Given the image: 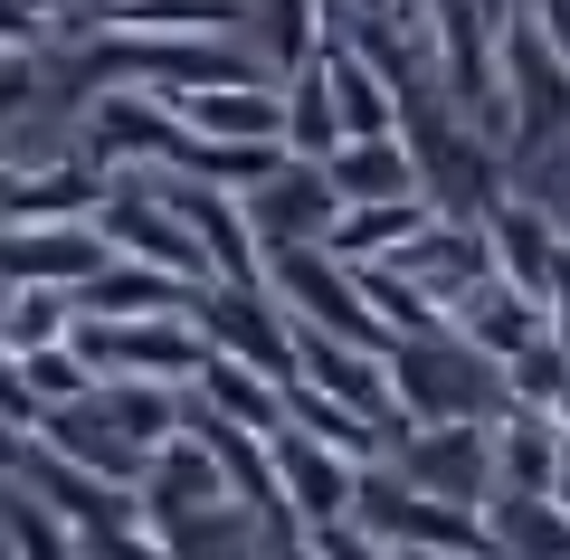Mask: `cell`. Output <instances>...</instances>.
<instances>
[{"label":"cell","instance_id":"1f68e13d","mask_svg":"<svg viewBox=\"0 0 570 560\" xmlns=\"http://www.w3.org/2000/svg\"><path fill=\"white\" fill-rule=\"evenodd\" d=\"M551 342H561V352H570V304H561V314H551Z\"/></svg>","mask_w":570,"mask_h":560},{"label":"cell","instance_id":"83f0119b","mask_svg":"<svg viewBox=\"0 0 570 560\" xmlns=\"http://www.w3.org/2000/svg\"><path fill=\"white\" fill-rule=\"evenodd\" d=\"M10 381H20L29 400H48V409H67V400H86V390H105V381H96V361H86L77 342H48V352H20V361H10Z\"/></svg>","mask_w":570,"mask_h":560},{"label":"cell","instance_id":"ba28073f","mask_svg":"<svg viewBox=\"0 0 570 560\" xmlns=\"http://www.w3.org/2000/svg\"><path fill=\"white\" fill-rule=\"evenodd\" d=\"M266 285L285 295L295 323L343 333V342H381L390 352V323H381V304L362 295V266L352 257H333V247H276V257H266Z\"/></svg>","mask_w":570,"mask_h":560},{"label":"cell","instance_id":"52a82bcc","mask_svg":"<svg viewBox=\"0 0 570 560\" xmlns=\"http://www.w3.org/2000/svg\"><path fill=\"white\" fill-rule=\"evenodd\" d=\"M200 333H209V352H228V361H247V371H266V381H305V333H295V314H285V295L276 285H200Z\"/></svg>","mask_w":570,"mask_h":560},{"label":"cell","instance_id":"30bf717a","mask_svg":"<svg viewBox=\"0 0 570 560\" xmlns=\"http://www.w3.org/2000/svg\"><path fill=\"white\" fill-rule=\"evenodd\" d=\"M570 134V67L561 48L532 29V10H513L504 20V153H542V143Z\"/></svg>","mask_w":570,"mask_h":560},{"label":"cell","instance_id":"7c38bea8","mask_svg":"<svg viewBox=\"0 0 570 560\" xmlns=\"http://www.w3.org/2000/svg\"><path fill=\"white\" fill-rule=\"evenodd\" d=\"M142 503H153V532H181V522H209V513H247L238 503V475H228V456L219 446H200L181 428V438L153 456V475H142Z\"/></svg>","mask_w":570,"mask_h":560},{"label":"cell","instance_id":"603a6c76","mask_svg":"<svg viewBox=\"0 0 570 560\" xmlns=\"http://www.w3.org/2000/svg\"><path fill=\"white\" fill-rule=\"evenodd\" d=\"M494 560H570V503L561 494H494Z\"/></svg>","mask_w":570,"mask_h":560},{"label":"cell","instance_id":"277c9868","mask_svg":"<svg viewBox=\"0 0 570 560\" xmlns=\"http://www.w3.org/2000/svg\"><path fill=\"white\" fill-rule=\"evenodd\" d=\"M77 352L96 361V381H171V390H190L209 371L200 314H134V323L77 314Z\"/></svg>","mask_w":570,"mask_h":560},{"label":"cell","instance_id":"f546056e","mask_svg":"<svg viewBox=\"0 0 570 560\" xmlns=\"http://www.w3.org/2000/svg\"><path fill=\"white\" fill-rule=\"evenodd\" d=\"M532 10V29H542L551 48H561V67H570V0H523Z\"/></svg>","mask_w":570,"mask_h":560},{"label":"cell","instance_id":"9c48e42d","mask_svg":"<svg viewBox=\"0 0 570 560\" xmlns=\"http://www.w3.org/2000/svg\"><path fill=\"white\" fill-rule=\"evenodd\" d=\"M390 475H409L419 494L448 503H494L504 475H494V419H419L390 438Z\"/></svg>","mask_w":570,"mask_h":560},{"label":"cell","instance_id":"5bb4252c","mask_svg":"<svg viewBox=\"0 0 570 560\" xmlns=\"http://www.w3.org/2000/svg\"><path fill=\"white\" fill-rule=\"evenodd\" d=\"M105 190H115V161L105 153H48L10 171V228H58V219H96Z\"/></svg>","mask_w":570,"mask_h":560},{"label":"cell","instance_id":"d6986e66","mask_svg":"<svg viewBox=\"0 0 570 560\" xmlns=\"http://www.w3.org/2000/svg\"><path fill=\"white\" fill-rule=\"evenodd\" d=\"M438 219H448V209L428 200V190H409V200H362V209H343V228H333V257L381 266V257H400V247H419Z\"/></svg>","mask_w":570,"mask_h":560},{"label":"cell","instance_id":"6da1fadb","mask_svg":"<svg viewBox=\"0 0 570 560\" xmlns=\"http://www.w3.org/2000/svg\"><path fill=\"white\" fill-rule=\"evenodd\" d=\"M400 134H409V153H419L428 200L448 209V219H485L494 200H513V190H504L513 153L448 96V86H419V96H409V115H400Z\"/></svg>","mask_w":570,"mask_h":560},{"label":"cell","instance_id":"7402d4cb","mask_svg":"<svg viewBox=\"0 0 570 560\" xmlns=\"http://www.w3.org/2000/svg\"><path fill=\"white\" fill-rule=\"evenodd\" d=\"M561 428H551V409H504L494 419V475H504V494H551L561 484Z\"/></svg>","mask_w":570,"mask_h":560},{"label":"cell","instance_id":"cb8c5ba5","mask_svg":"<svg viewBox=\"0 0 570 560\" xmlns=\"http://www.w3.org/2000/svg\"><path fill=\"white\" fill-rule=\"evenodd\" d=\"M190 390H200L219 419L257 428V438H285V428H295V419H285V381H266V371H247V361H228V352H209V371Z\"/></svg>","mask_w":570,"mask_h":560},{"label":"cell","instance_id":"e0dca14e","mask_svg":"<svg viewBox=\"0 0 570 560\" xmlns=\"http://www.w3.org/2000/svg\"><path fill=\"white\" fill-rule=\"evenodd\" d=\"M115 247L96 219H58V228H10V285H67L86 295V276H105Z\"/></svg>","mask_w":570,"mask_h":560},{"label":"cell","instance_id":"836d02e7","mask_svg":"<svg viewBox=\"0 0 570 560\" xmlns=\"http://www.w3.org/2000/svg\"><path fill=\"white\" fill-rule=\"evenodd\" d=\"M551 494H561V503H570V446H561V484H551Z\"/></svg>","mask_w":570,"mask_h":560},{"label":"cell","instance_id":"ac0fdd59","mask_svg":"<svg viewBox=\"0 0 570 560\" xmlns=\"http://www.w3.org/2000/svg\"><path fill=\"white\" fill-rule=\"evenodd\" d=\"M333 171V190H343V209H362V200H409V190H428L419 180V153H409V134H352L343 153L324 161Z\"/></svg>","mask_w":570,"mask_h":560},{"label":"cell","instance_id":"8fae6325","mask_svg":"<svg viewBox=\"0 0 570 560\" xmlns=\"http://www.w3.org/2000/svg\"><path fill=\"white\" fill-rule=\"evenodd\" d=\"M238 200H247V228L266 238V257L276 247H333V228H343V190H333L324 161H285Z\"/></svg>","mask_w":570,"mask_h":560},{"label":"cell","instance_id":"d6a6232c","mask_svg":"<svg viewBox=\"0 0 570 560\" xmlns=\"http://www.w3.org/2000/svg\"><path fill=\"white\" fill-rule=\"evenodd\" d=\"M276 560H314V551H305V541H276Z\"/></svg>","mask_w":570,"mask_h":560},{"label":"cell","instance_id":"f1b7e54d","mask_svg":"<svg viewBox=\"0 0 570 560\" xmlns=\"http://www.w3.org/2000/svg\"><path fill=\"white\" fill-rule=\"evenodd\" d=\"M561 381H570V352H561V342H532L523 361H504V400L513 409H551V390H561Z\"/></svg>","mask_w":570,"mask_h":560},{"label":"cell","instance_id":"7a4b0ae2","mask_svg":"<svg viewBox=\"0 0 570 560\" xmlns=\"http://www.w3.org/2000/svg\"><path fill=\"white\" fill-rule=\"evenodd\" d=\"M96 86H153V96H200V86H238V77H266L257 58L238 48V29H105L86 48Z\"/></svg>","mask_w":570,"mask_h":560},{"label":"cell","instance_id":"5b68a950","mask_svg":"<svg viewBox=\"0 0 570 560\" xmlns=\"http://www.w3.org/2000/svg\"><path fill=\"white\" fill-rule=\"evenodd\" d=\"M86 153H105L115 171H190L200 134L181 124V105L153 86H96L86 96Z\"/></svg>","mask_w":570,"mask_h":560},{"label":"cell","instance_id":"4dcf8cb0","mask_svg":"<svg viewBox=\"0 0 570 560\" xmlns=\"http://www.w3.org/2000/svg\"><path fill=\"white\" fill-rule=\"evenodd\" d=\"M551 428H561V438H570V381L551 390Z\"/></svg>","mask_w":570,"mask_h":560},{"label":"cell","instance_id":"3957f363","mask_svg":"<svg viewBox=\"0 0 570 560\" xmlns=\"http://www.w3.org/2000/svg\"><path fill=\"white\" fill-rule=\"evenodd\" d=\"M390 381L409 419H504V361H485L466 333H400L390 342Z\"/></svg>","mask_w":570,"mask_h":560},{"label":"cell","instance_id":"ffe728a7","mask_svg":"<svg viewBox=\"0 0 570 560\" xmlns=\"http://www.w3.org/2000/svg\"><path fill=\"white\" fill-rule=\"evenodd\" d=\"M86 314H115V323H134V314H190L200 304V285L190 276H171V266H142V257H115L105 276H86Z\"/></svg>","mask_w":570,"mask_h":560},{"label":"cell","instance_id":"44dd1931","mask_svg":"<svg viewBox=\"0 0 570 560\" xmlns=\"http://www.w3.org/2000/svg\"><path fill=\"white\" fill-rule=\"evenodd\" d=\"M561 238H570V228H551L532 200H494V209H485L494 276H513L523 295H542V285H551V257H561Z\"/></svg>","mask_w":570,"mask_h":560},{"label":"cell","instance_id":"9a60e30c","mask_svg":"<svg viewBox=\"0 0 570 560\" xmlns=\"http://www.w3.org/2000/svg\"><path fill=\"white\" fill-rule=\"evenodd\" d=\"M276 475H285V503H295V522H352L362 513V484H371V465L362 456H343V446H324V438H305V428H285L276 438Z\"/></svg>","mask_w":570,"mask_h":560},{"label":"cell","instance_id":"484cf974","mask_svg":"<svg viewBox=\"0 0 570 560\" xmlns=\"http://www.w3.org/2000/svg\"><path fill=\"white\" fill-rule=\"evenodd\" d=\"M10 560H86L77 522H67L39 484H10Z\"/></svg>","mask_w":570,"mask_h":560},{"label":"cell","instance_id":"2e32d148","mask_svg":"<svg viewBox=\"0 0 570 560\" xmlns=\"http://www.w3.org/2000/svg\"><path fill=\"white\" fill-rule=\"evenodd\" d=\"M456 333H466L485 361H523L532 342H551V304L523 295L513 276H485V285H466V295H456Z\"/></svg>","mask_w":570,"mask_h":560},{"label":"cell","instance_id":"8992f818","mask_svg":"<svg viewBox=\"0 0 570 560\" xmlns=\"http://www.w3.org/2000/svg\"><path fill=\"white\" fill-rule=\"evenodd\" d=\"M362 522L390 541V551H448V560H494V522L485 503H448V494H419L409 475H381L371 465L362 484Z\"/></svg>","mask_w":570,"mask_h":560},{"label":"cell","instance_id":"d4e9b609","mask_svg":"<svg viewBox=\"0 0 570 560\" xmlns=\"http://www.w3.org/2000/svg\"><path fill=\"white\" fill-rule=\"evenodd\" d=\"M285 153L295 161H333L343 153V105H333V67H295L285 77Z\"/></svg>","mask_w":570,"mask_h":560},{"label":"cell","instance_id":"4fadbf2b","mask_svg":"<svg viewBox=\"0 0 570 560\" xmlns=\"http://www.w3.org/2000/svg\"><path fill=\"white\" fill-rule=\"evenodd\" d=\"M39 438L58 446L67 465H86V475H105V484H134V494H142V475H153V446H142L134 428L115 419V400H105V390H86V400L48 409Z\"/></svg>","mask_w":570,"mask_h":560},{"label":"cell","instance_id":"4316f807","mask_svg":"<svg viewBox=\"0 0 570 560\" xmlns=\"http://www.w3.org/2000/svg\"><path fill=\"white\" fill-rule=\"evenodd\" d=\"M77 314L86 304L67 295V285H10V361L48 352V342H77Z\"/></svg>","mask_w":570,"mask_h":560}]
</instances>
